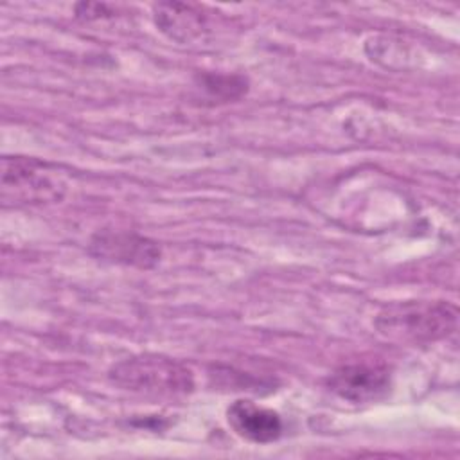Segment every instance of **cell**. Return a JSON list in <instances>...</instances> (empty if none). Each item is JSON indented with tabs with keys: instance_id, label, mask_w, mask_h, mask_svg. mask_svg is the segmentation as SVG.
<instances>
[{
	"instance_id": "6da1fadb",
	"label": "cell",
	"mask_w": 460,
	"mask_h": 460,
	"mask_svg": "<svg viewBox=\"0 0 460 460\" xmlns=\"http://www.w3.org/2000/svg\"><path fill=\"white\" fill-rule=\"evenodd\" d=\"M458 322V309L447 300H406L383 307L374 325L394 341L433 343L447 338Z\"/></svg>"
},
{
	"instance_id": "7a4b0ae2",
	"label": "cell",
	"mask_w": 460,
	"mask_h": 460,
	"mask_svg": "<svg viewBox=\"0 0 460 460\" xmlns=\"http://www.w3.org/2000/svg\"><path fill=\"white\" fill-rule=\"evenodd\" d=\"M108 377L115 386L147 397H181L194 390L192 370L162 354L124 358L111 365Z\"/></svg>"
},
{
	"instance_id": "3957f363",
	"label": "cell",
	"mask_w": 460,
	"mask_h": 460,
	"mask_svg": "<svg viewBox=\"0 0 460 460\" xmlns=\"http://www.w3.org/2000/svg\"><path fill=\"white\" fill-rule=\"evenodd\" d=\"M66 183L58 167L27 156H4L2 199L5 205H36L59 201Z\"/></svg>"
},
{
	"instance_id": "277c9868",
	"label": "cell",
	"mask_w": 460,
	"mask_h": 460,
	"mask_svg": "<svg viewBox=\"0 0 460 460\" xmlns=\"http://www.w3.org/2000/svg\"><path fill=\"white\" fill-rule=\"evenodd\" d=\"M331 392L350 402L381 401L392 386L390 368L379 359H359L338 367L327 381Z\"/></svg>"
},
{
	"instance_id": "5b68a950",
	"label": "cell",
	"mask_w": 460,
	"mask_h": 460,
	"mask_svg": "<svg viewBox=\"0 0 460 460\" xmlns=\"http://www.w3.org/2000/svg\"><path fill=\"white\" fill-rule=\"evenodd\" d=\"M90 255L111 264L153 268L160 261V246L135 232L104 228L92 235Z\"/></svg>"
},
{
	"instance_id": "8992f818",
	"label": "cell",
	"mask_w": 460,
	"mask_h": 460,
	"mask_svg": "<svg viewBox=\"0 0 460 460\" xmlns=\"http://www.w3.org/2000/svg\"><path fill=\"white\" fill-rule=\"evenodd\" d=\"M226 420L235 435L257 444L277 440L284 429L282 419L277 411L257 406L248 399L234 401L226 410Z\"/></svg>"
},
{
	"instance_id": "52a82bcc",
	"label": "cell",
	"mask_w": 460,
	"mask_h": 460,
	"mask_svg": "<svg viewBox=\"0 0 460 460\" xmlns=\"http://www.w3.org/2000/svg\"><path fill=\"white\" fill-rule=\"evenodd\" d=\"M156 27L178 43H190L208 31V14L203 7L183 2H160L153 5Z\"/></svg>"
},
{
	"instance_id": "ba28073f",
	"label": "cell",
	"mask_w": 460,
	"mask_h": 460,
	"mask_svg": "<svg viewBox=\"0 0 460 460\" xmlns=\"http://www.w3.org/2000/svg\"><path fill=\"white\" fill-rule=\"evenodd\" d=\"M198 90L212 102H228L239 99L248 90V81L235 74H214L205 72L196 77Z\"/></svg>"
},
{
	"instance_id": "9c48e42d",
	"label": "cell",
	"mask_w": 460,
	"mask_h": 460,
	"mask_svg": "<svg viewBox=\"0 0 460 460\" xmlns=\"http://www.w3.org/2000/svg\"><path fill=\"white\" fill-rule=\"evenodd\" d=\"M113 11L110 9V5L106 4H77L75 5V16L77 18H83V20H99V18H104V16H111Z\"/></svg>"
}]
</instances>
